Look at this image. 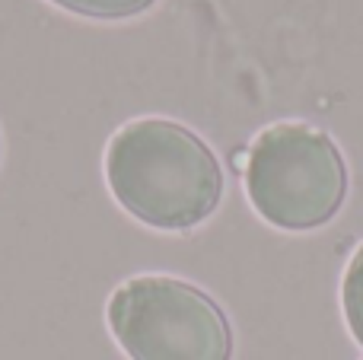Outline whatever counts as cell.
<instances>
[{
  "label": "cell",
  "instance_id": "6da1fadb",
  "mask_svg": "<svg viewBox=\"0 0 363 360\" xmlns=\"http://www.w3.org/2000/svg\"><path fill=\"white\" fill-rule=\"evenodd\" d=\"M118 204L157 230H191L217 210L223 172L194 131L166 118L125 125L106 153Z\"/></svg>",
  "mask_w": 363,
  "mask_h": 360
},
{
  "label": "cell",
  "instance_id": "7a4b0ae2",
  "mask_svg": "<svg viewBox=\"0 0 363 360\" xmlns=\"http://www.w3.org/2000/svg\"><path fill=\"white\" fill-rule=\"evenodd\" d=\"M245 191L268 223L313 230L338 214L347 195V166L325 131L313 125H274L245 157Z\"/></svg>",
  "mask_w": 363,
  "mask_h": 360
},
{
  "label": "cell",
  "instance_id": "3957f363",
  "mask_svg": "<svg viewBox=\"0 0 363 360\" xmlns=\"http://www.w3.org/2000/svg\"><path fill=\"white\" fill-rule=\"evenodd\" d=\"M108 325L131 360H230L233 332L204 291L176 278H134L108 300Z\"/></svg>",
  "mask_w": 363,
  "mask_h": 360
},
{
  "label": "cell",
  "instance_id": "277c9868",
  "mask_svg": "<svg viewBox=\"0 0 363 360\" xmlns=\"http://www.w3.org/2000/svg\"><path fill=\"white\" fill-rule=\"evenodd\" d=\"M341 303H345V319L351 335L357 338L363 348V246L354 252L351 265L345 271V284H341Z\"/></svg>",
  "mask_w": 363,
  "mask_h": 360
},
{
  "label": "cell",
  "instance_id": "5b68a950",
  "mask_svg": "<svg viewBox=\"0 0 363 360\" xmlns=\"http://www.w3.org/2000/svg\"><path fill=\"white\" fill-rule=\"evenodd\" d=\"M51 4L93 19H125V16H134V13L150 10L157 0H51Z\"/></svg>",
  "mask_w": 363,
  "mask_h": 360
}]
</instances>
